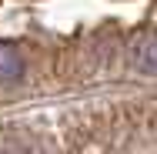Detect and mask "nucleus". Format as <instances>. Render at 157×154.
I'll return each mask as SVG.
<instances>
[{
    "instance_id": "f257e3e1",
    "label": "nucleus",
    "mask_w": 157,
    "mask_h": 154,
    "mask_svg": "<svg viewBox=\"0 0 157 154\" xmlns=\"http://www.w3.org/2000/svg\"><path fill=\"white\" fill-rule=\"evenodd\" d=\"M130 64L140 74H157V30H140L130 40Z\"/></svg>"
},
{
    "instance_id": "f03ea898",
    "label": "nucleus",
    "mask_w": 157,
    "mask_h": 154,
    "mask_svg": "<svg viewBox=\"0 0 157 154\" xmlns=\"http://www.w3.org/2000/svg\"><path fill=\"white\" fill-rule=\"evenodd\" d=\"M24 77V50L13 44V40H3L0 44V81L10 87Z\"/></svg>"
}]
</instances>
